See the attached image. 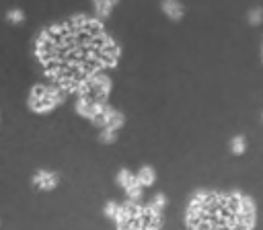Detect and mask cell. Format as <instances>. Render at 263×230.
<instances>
[{"label":"cell","mask_w":263,"mask_h":230,"mask_svg":"<svg viewBox=\"0 0 263 230\" xmlns=\"http://www.w3.org/2000/svg\"><path fill=\"white\" fill-rule=\"evenodd\" d=\"M187 224L191 230H251L255 220L238 212L234 193H197L189 205Z\"/></svg>","instance_id":"cell-1"},{"label":"cell","mask_w":263,"mask_h":230,"mask_svg":"<svg viewBox=\"0 0 263 230\" xmlns=\"http://www.w3.org/2000/svg\"><path fill=\"white\" fill-rule=\"evenodd\" d=\"M62 101H64L62 86H45V84H39L29 94V109L35 111V113H45V111H51L53 107H58Z\"/></svg>","instance_id":"cell-2"},{"label":"cell","mask_w":263,"mask_h":230,"mask_svg":"<svg viewBox=\"0 0 263 230\" xmlns=\"http://www.w3.org/2000/svg\"><path fill=\"white\" fill-rule=\"evenodd\" d=\"M80 97H86L90 101H99V103H105L109 90H111V80L103 74H92L88 78L82 80L80 84Z\"/></svg>","instance_id":"cell-3"},{"label":"cell","mask_w":263,"mask_h":230,"mask_svg":"<svg viewBox=\"0 0 263 230\" xmlns=\"http://www.w3.org/2000/svg\"><path fill=\"white\" fill-rule=\"evenodd\" d=\"M95 125H101V127H111V129H121L123 123H125V117L121 111L113 109V107H105V111L92 121Z\"/></svg>","instance_id":"cell-4"},{"label":"cell","mask_w":263,"mask_h":230,"mask_svg":"<svg viewBox=\"0 0 263 230\" xmlns=\"http://www.w3.org/2000/svg\"><path fill=\"white\" fill-rule=\"evenodd\" d=\"M58 183H60V177L53 170H37L33 175V185L39 191H51L58 187Z\"/></svg>","instance_id":"cell-5"},{"label":"cell","mask_w":263,"mask_h":230,"mask_svg":"<svg viewBox=\"0 0 263 230\" xmlns=\"http://www.w3.org/2000/svg\"><path fill=\"white\" fill-rule=\"evenodd\" d=\"M160 8H162V12L171 21H181L183 14H185V8H183V4L179 0H162L160 2Z\"/></svg>","instance_id":"cell-6"},{"label":"cell","mask_w":263,"mask_h":230,"mask_svg":"<svg viewBox=\"0 0 263 230\" xmlns=\"http://www.w3.org/2000/svg\"><path fill=\"white\" fill-rule=\"evenodd\" d=\"M136 179L144 185V187H150V185H154V181H156V170L152 168V166H142L140 170H138V175H136Z\"/></svg>","instance_id":"cell-7"},{"label":"cell","mask_w":263,"mask_h":230,"mask_svg":"<svg viewBox=\"0 0 263 230\" xmlns=\"http://www.w3.org/2000/svg\"><path fill=\"white\" fill-rule=\"evenodd\" d=\"M142 191H144V185L134 177V181L125 187V195H127V199L129 201H138L140 197H142Z\"/></svg>","instance_id":"cell-8"},{"label":"cell","mask_w":263,"mask_h":230,"mask_svg":"<svg viewBox=\"0 0 263 230\" xmlns=\"http://www.w3.org/2000/svg\"><path fill=\"white\" fill-rule=\"evenodd\" d=\"M245 150H247V138L242 136V133H236L232 140H230V152L232 154H245Z\"/></svg>","instance_id":"cell-9"},{"label":"cell","mask_w":263,"mask_h":230,"mask_svg":"<svg viewBox=\"0 0 263 230\" xmlns=\"http://www.w3.org/2000/svg\"><path fill=\"white\" fill-rule=\"evenodd\" d=\"M111 8H113V2L111 0H95V12H97V16H109V12H111Z\"/></svg>","instance_id":"cell-10"},{"label":"cell","mask_w":263,"mask_h":230,"mask_svg":"<svg viewBox=\"0 0 263 230\" xmlns=\"http://www.w3.org/2000/svg\"><path fill=\"white\" fill-rule=\"evenodd\" d=\"M134 177H136V175H132L127 168H121V170L117 172V177H115V183H117L119 187H123V189H125V187L134 181Z\"/></svg>","instance_id":"cell-11"},{"label":"cell","mask_w":263,"mask_h":230,"mask_svg":"<svg viewBox=\"0 0 263 230\" xmlns=\"http://www.w3.org/2000/svg\"><path fill=\"white\" fill-rule=\"evenodd\" d=\"M99 140H101L103 144H113V142L117 140V129H111V127H103V129L99 131Z\"/></svg>","instance_id":"cell-12"},{"label":"cell","mask_w":263,"mask_h":230,"mask_svg":"<svg viewBox=\"0 0 263 230\" xmlns=\"http://www.w3.org/2000/svg\"><path fill=\"white\" fill-rule=\"evenodd\" d=\"M6 18H8V23L18 25V23H23V21H25V12H23L21 8H10V10L6 12Z\"/></svg>","instance_id":"cell-13"},{"label":"cell","mask_w":263,"mask_h":230,"mask_svg":"<svg viewBox=\"0 0 263 230\" xmlns=\"http://www.w3.org/2000/svg\"><path fill=\"white\" fill-rule=\"evenodd\" d=\"M152 209H156V212H160L162 214V209H164V205H166V197L162 195V193H158V195H154V199L148 203Z\"/></svg>","instance_id":"cell-14"},{"label":"cell","mask_w":263,"mask_h":230,"mask_svg":"<svg viewBox=\"0 0 263 230\" xmlns=\"http://www.w3.org/2000/svg\"><path fill=\"white\" fill-rule=\"evenodd\" d=\"M103 212H105V216H107V218H111V220H117V214H119V205H117L115 201H107V203H105V207H103Z\"/></svg>","instance_id":"cell-15"},{"label":"cell","mask_w":263,"mask_h":230,"mask_svg":"<svg viewBox=\"0 0 263 230\" xmlns=\"http://www.w3.org/2000/svg\"><path fill=\"white\" fill-rule=\"evenodd\" d=\"M261 21H263V8H261V6L251 8V10H249V23H251V25H259Z\"/></svg>","instance_id":"cell-16"},{"label":"cell","mask_w":263,"mask_h":230,"mask_svg":"<svg viewBox=\"0 0 263 230\" xmlns=\"http://www.w3.org/2000/svg\"><path fill=\"white\" fill-rule=\"evenodd\" d=\"M111 2H113V4H117V0H111Z\"/></svg>","instance_id":"cell-17"}]
</instances>
